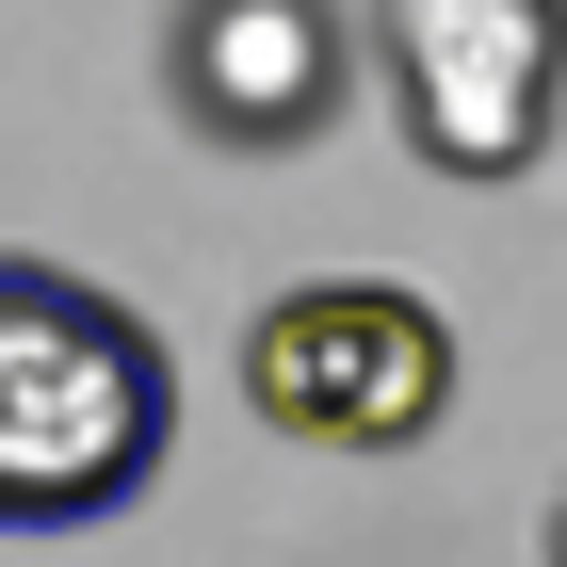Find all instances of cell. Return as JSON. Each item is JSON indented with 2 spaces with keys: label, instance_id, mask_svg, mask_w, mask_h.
<instances>
[{
  "label": "cell",
  "instance_id": "cell-1",
  "mask_svg": "<svg viewBox=\"0 0 567 567\" xmlns=\"http://www.w3.org/2000/svg\"><path fill=\"white\" fill-rule=\"evenodd\" d=\"M178 454V373L131 292L0 260V535H82Z\"/></svg>",
  "mask_w": 567,
  "mask_h": 567
},
{
  "label": "cell",
  "instance_id": "cell-3",
  "mask_svg": "<svg viewBox=\"0 0 567 567\" xmlns=\"http://www.w3.org/2000/svg\"><path fill=\"white\" fill-rule=\"evenodd\" d=\"M244 405L292 454H405L454 422V324L405 276H292L244 324Z\"/></svg>",
  "mask_w": 567,
  "mask_h": 567
},
{
  "label": "cell",
  "instance_id": "cell-5",
  "mask_svg": "<svg viewBox=\"0 0 567 567\" xmlns=\"http://www.w3.org/2000/svg\"><path fill=\"white\" fill-rule=\"evenodd\" d=\"M551 567H567V503H551Z\"/></svg>",
  "mask_w": 567,
  "mask_h": 567
},
{
  "label": "cell",
  "instance_id": "cell-2",
  "mask_svg": "<svg viewBox=\"0 0 567 567\" xmlns=\"http://www.w3.org/2000/svg\"><path fill=\"white\" fill-rule=\"evenodd\" d=\"M357 65L390 97L405 163L454 178V195L535 178L567 131V0H373Z\"/></svg>",
  "mask_w": 567,
  "mask_h": 567
},
{
  "label": "cell",
  "instance_id": "cell-4",
  "mask_svg": "<svg viewBox=\"0 0 567 567\" xmlns=\"http://www.w3.org/2000/svg\"><path fill=\"white\" fill-rule=\"evenodd\" d=\"M341 82H357L341 0H178V114L212 146H308Z\"/></svg>",
  "mask_w": 567,
  "mask_h": 567
}]
</instances>
